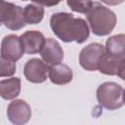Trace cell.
Here are the masks:
<instances>
[{"label":"cell","instance_id":"1","mask_svg":"<svg viewBox=\"0 0 125 125\" xmlns=\"http://www.w3.org/2000/svg\"><path fill=\"white\" fill-rule=\"evenodd\" d=\"M50 26L54 34L63 42H85L90 35V28L85 20L74 18L70 13L60 12L52 15Z\"/></svg>","mask_w":125,"mask_h":125},{"label":"cell","instance_id":"2","mask_svg":"<svg viewBox=\"0 0 125 125\" xmlns=\"http://www.w3.org/2000/svg\"><path fill=\"white\" fill-rule=\"evenodd\" d=\"M86 18L91 30L97 36L108 35L116 24L114 12L99 2H93L91 8L86 13Z\"/></svg>","mask_w":125,"mask_h":125},{"label":"cell","instance_id":"3","mask_svg":"<svg viewBox=\"0 0 125 125\" xmlns=\"http://www.w3.org/2000/svg\"><path fill=\"white\" fill-rule=\"evenodd\" d=\"M97 100L105 109L115 110L124 104V89L115 82H104L97 89Z\"/></svg>","mask_w":125,"mask_h":125},{"label":"cell","instance_id":"4","mask_svg":"<svg viewBox=\"0 0 125 125\" xmlns=\"http://www.w3.org/2000/svg\"><path fill=\"white\" fill-rule=\"evenodd\" d=\"M0 21L11 30H19L26 23L23 18V9L11 2L3 1L0 4Z\"/></svg>","mask_w":125,"mask_h":125},{"label":"cell","instance_id":"5","mask_svg":"<svg viewBox=\"0 0 125 125\" xmlns=\"http://www.w3.org/2000/svg\"><path fill=\"white\" fill-rule=\"evenodd\" d=\"M104 54V46L100 43H91L84 47L79 54L80 65L88 70H98L100 61Z\"/></svg>","mask_w":125,"mask_h":125},{"label":"cell","instance_id":"6","mask_svg":"<svg viewBox=\"0 0 125 125\" xmlns=\"http://www.w3.org/2000/svg\"><path fill=\"white\" fill-rule=\"evenodd\" d=\"M7 117L13 124H25L31 117V108L25 101L14 100L7 107Z\"/></svg>","mask_w":125,"mask_h":125},{"label":"cell","instance_id":"7","mask_svg":"<svg viewBox=\"0 0 125 125\" xmlns=\"http://www.w3.org/2000/svg\"><path fill=\"white\" fill-rule=\"evenodd\" d=\"M23 53L24 50L20 36L9 34L3 38L0 48V55L3 58L17 62L23 56Z\"/></svg>","mask_w":125,"mask_h":125},{"label":"cell","instance_id":"8","mask_svg":"<svg viewBox=\"0 0 125 125\" xmlns=\"http://www.w3.org/2000/svg\"><path fill=\"white\" fill-rule=\"evenodd\" d=\"M49 66L40 59L33 58L28 60L23 67V74L31 83H42L47 80Z\"/></svg>","mask_w":125,"mask_h":125},{"label":"cell","instance_id":"9","mask_svg":"<svg viewBox=\"0 0 125 125\" xmlns=\"http://www.w3.org/2000/svg\"><path fill=\"white\" fill-rule=\"evenodd\" d=\"M40 55L43 62L51 66L60 63L63 60V51L59 42L53 38H45L44 44L40 50Z\"/></svg>","mask_w":125,"mask_h":125},{"label":"cell","instance_id":"10","mask_svg":"<svg viewBox=\"0 0 125 125\" xmlns=\"http://www.w3.org/2000/svg\"><path fill=\"white\" fill-rule=\"evenodd\" d=\"M98 70L101 73L105 75H117L122 80L125 79L124 72H125V59H117L107 55L104 51L103 55Z\"/></svg>","mask_w":125,"mask_h":125},{"label":"cell","instance_id":"11","mask_svg":"<svg viewBox=\"0 0 125 125\" xmlns=\"http://www.w3.org/2000/svg\"><path fill=\"white\" fill-rule=\"evenodd\" d=\"M24 53L26 54H37L40 52L45 37L43 33L38 30H27L20 36Z\"/></svg>","mask_w":125,"mask_h":125},{"label":"cell","instance_id":"12","mask_svg":"<svg viewBox=\"0 0 125 125\" xmlns=\"http://www.w3.org/2000/svg\"><path fill=\"white\" fill-rule=\"evenodd\" d=\"M48 76L52 83L57 85H63L69 83L72 80L73 73L68 65L60 62L49 66Z\"/></svg>","mask_w":125,"mask_h":125},{"label":"cell","instance_id":"13","mask_svg":"<svg viewBox=\"0 0 125 125\" xmlns=\"http://www.w3.org/2000/svg\"><path fill=\"white\" fill-rule=\"evenodd\" d=\"M124 46H125L124 34H117V35L110 36L106 40L104 51L107 55H109L113 58L125 59Z\"/></svg>","mask_w":125,"mask_h":125},{"label":"cell","instance_id":"14","mask_svg":"<svg viewBox=\"0 0 125 125\" xmlns=\"http://www.w3.org/2000/svg\"><path fill=\"white\" fill-rule=\"evenodd\" d=\"M21 79L12 77L0 81V97L4 100H13L20 95Z\"/></svg>","mask_w":125,"mask_h":125},{"label":"cell","instance_id":"15","mask_svg":"<svg viewBox=\"0 0 125 125\" xmlns=\"http://www.w3.org/2000/svg\"><path fill=\"white\" fill-rule=\"evenodd\" d=\"M44 8L42 5L37 3H31L24 7L23 9V18L25 23L28 24H37L44 18Z\"/></svg>","mask_w":125,"mask_h":125},{"label":"cell","instance_id":"16","mask_svg":"<svg viewBox=\"0 0 125 125\" xmlns=\"http://www.w3.org/2000/svg\"><path fill=\"white\" fill-rule=\"evenodd\" d=\"M66 3L73 12L86 14L91 8L93 1L92 0H66Z\"/></svg>","mask_w":125,"mask_h":125},{"label":"cell","instance_id":"17","mask_svg":"<svg viewBox=\"0 0 125 125\" xmlns=\"http://www.w3.org/2000/svg\"><path fill=\"white\" fill-rule=\"evenodd\" d=\"M16 72V62L0 56V77H10Z\"/></svg>","mask_w":125,"mask_h":125},{"label":"cell","instance_id":"18","mask_svg":"<svg viewBox=\"0 0 125 125\" xmlns=\"http://www.w3.org/2000/svg\"><path fill=\"white\" fill-rule=\"evenodd\" d=\"M34 3L40 4L42 6H47V7H52V6H56L58 5L61 1L62 0H32Z\"/></svg>","mask_w":125,"mask_h":125},{"label":"cell","instance_id":"19","mask_svg":"<svg viewBox=\"0 0 125 125\" xmlns=\"http://www.w3.org/2000/svg\"><path fill=\"white\" fill-rule=\"evenodd\" d=\"M103 3L109 5V6H116L124 2V0H101Z\"/></svg>","mask_w":125,"mask_h":125},{"label":"cell","instance_id":"20","mask_svg":"<svg viewBox=\"0 0 125 125\" xmlns=\"http://www.w3.org/2000/svg\"><path fill=\"white\" fill-rule=\"evenodd\" d=\"M3 1H4V0H0V4H1V3L3 2Z\"/></svg>","mask_w":125,"mask_h":125},{"label":"cell","instance_id":"21","mask_svg":"<svg viewBox=\"0 0 125 125\" xmlns=\"http://www.w3.org/2000/svg\"><path fill=\"white\" fill-rule=\"evenodd\" d=\"M1 24H2V23H1V21H0V25H1Z\"/></svg>","mask_w":125,"mask_h":125},{"label":"cell","instance_id":"22","mask_svg":"<svg viewBox=\"0 0 125 125\" xmlns=\"http://www.w3.org/2000/svg\"><path fill=\"white\" fill-rule=\"evenodd\" d=\"M22 1H27V0H22Z\"/></svg>","mask_w":125,"mask_h":125}]
</instances>
